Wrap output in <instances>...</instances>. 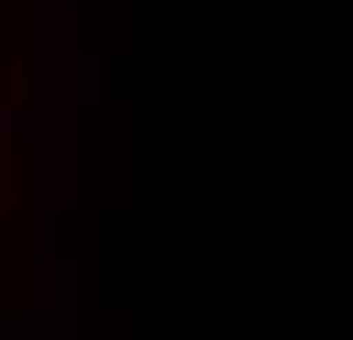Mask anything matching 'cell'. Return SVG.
Here are the masks:
<instances>
[{"mask_svg": "<svg viewBox=\"0 0 353 340\" xmlns=\"http://www.w3.org/2000/svg\"><path fill=\"white\" fill-rule=\"evenodd\" d=\"M33 118H39V112H26V105H7V112H0V144H26Z\"/></svg>", "mask_w": 353, "mask_h": 340, "instance_id": "obj_1", "label": "cell"}, {"mask_svg": "<svg viewBox=\"0 0 353 340\" xmlns=\"http://www.w3.org/2000/svg\"><path fill=\"white\" fill-rule=\"evenodd\" d=\"M33 52H52V13H46V0H33Z\"/></svg>", "mask_w": 353, "mask_h": 340, "instance_id": "obj_2", "label": "cell"}]
</instances>
